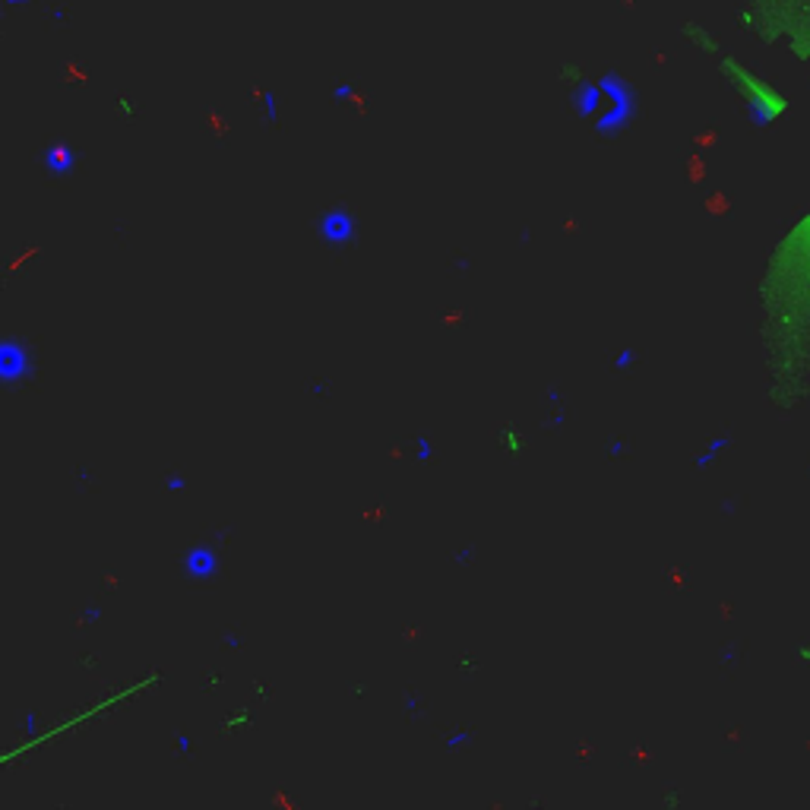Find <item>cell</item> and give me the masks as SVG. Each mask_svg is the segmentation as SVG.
<instances>
[{"mask_svg":"<svg viewBox=\"0 0 810 810\" xmlns=\"http://www.w3.org/2000/svg\"><path fill=\"white\" fill-rule=\"evenodd\" d=\"M599 83L605 92V105L592 121V134L601 139H617L621 134H627L639 117V89L621 70H601Z\"/></svg>","mask_w":810,"mask_h":810,"instance_id":"277c9868","label":"cell"},{"mask_svg":"<svg viewBox=\"0 0 810 810\" xmlns=\"http://www.w3.org/2000/svg\"><path fill=\"white\" fill-rule=\"evenodd\" d=\"M794 661H798V665H810V643L794 646Z\"/></svg>","mask_w":810,"mask_h":810,"instance_id":"2e32d148","label":"cell"},{"mask_svg":"<svg viewBox=\"0 0 810 810\" xmlns=\"http://www.w3.org/2000/svg\"><path fill=\"white\" fill-rule=\"evenodd\" d=\"M41 165H45V171H51V174H67L70 168L76 165V152L64 143H51L48 149L41 152Z\"/></svg>","mask_w":810,"mask_h":810,"instance_id":"9c48e42d","label":"cell"},{"mask_svg":"<svg viewBox=\"0 0 810 810\" xmlns=\"http://www.w3.org/2000/svg\"><path fill=\"white\" fill-rule=\"evenodd\" d=\"M557 83L564 86L566 101H570V111L579 117V121L592 124L599 117L601 105H605V92H601L599 73H589L579 61H564L557 67Z\"/></svg>","mask_w":810,"mask_h":810,"instance_id":"5b68a950","label":"cell"},{"mask_svg":"<svg viewBox=\"0 0 810 810\" xmlns=\"http://www.w3.org/2000/svg\"><path fill=\"white\" fill-rule=\"evenodd\" d=\"M681 41L694 51V54L709 57V61H716V57L725 54L721 35L709 23H703V19H687V23H681Z\"/></svg>","mask_w":810,"mask_h":810,"instance_id":"52a82bcc","label":"cell"},{"mask_svg":"<svg viewBox=\"0 0 810 810\" xmlns=\"http://www.w3.org/2000/svg\"><path fill=\"white\" fill-rule=\"evenodd\" d=\"M734 23L756 45L785 51L810 73V0H738Z\"/></svg>","mask_w":810,"mask_h":810,"instance_id":"7a4b0ae2","label":"cell"},{"mask_svg":"<svg viewBox=\"0 0 810 810\" xmlns=\"http://www.w3.org/2000/svg\"><path fill=\"white\" fill-rule=\"evenodd\" d=\"M0 374H4L6 386H16V383H26L32 377V351H29L26 342H4L0 349Z\"/></svg>","mask_w":810,"mask_h":810,"instance_id":"ba28073f","label":"cell"},{"mask_svg":"<svg viewBox=\"0 0 810 810\" xmlns=\"http://www.w3.org/2000/svg\"><path fill=\"white\" fill-rule=\"evenodd\" d=\"M716 70L721 83L728 86V92L738 99L744 114L756 124V127H779L791 114V95L772 76H766L760 67H754L750 61H744L741 54L725 51L716 57Z\"/></svg>","mask_w":810,"mask_h":810,"instance_id":"3957f363","label":"cell"},{"mask_svg":"<svg viewBox=\"0 0 810 810\" xmlns=\"http://www.w3.org/2000/svg\"><path fill=\"white\" fill-rule=\"evenodd\" d=\"M260 108H263V121L266 124H276L279 121V99L272 92H263L260 95Z\"/></svg>","mask_w":810,"mask_h":810,"instance_id":"5bb4252c","label":"cell"},{"mask_svg":"<svg viewBox=\"0 0 810 810\" xmlns=\"http://www.w3.org/2000/svg\"><path fill=\"white\" fill-rule=\"evenodd\" d=\"M728 450H731V437H728V434H719V437H712L709 444H706V450L696 456V466H699V469L712 466V462H719Z\"/></svg>","mask_w":810,"mask_h":810,"instance_id":"7c38bea8","label":"cell"},{"mask_svg":"<svg viewBox=\"0 0 810 810\" xmlns=\"http://www.w3.org/2000/svg\"><path fill=\"white\" fill-rule=\"evenodd\" d=\"M29 4H32V0H4V10H6V13H16L19 6H29Z\"/></svg>","mask_w":810,"mask_h":810,"instance_id":"e0dca14e","label":"cell"},{"mask_svg":"<svg viewBox=\"0 0 810 810\" xmlns=\"http://www.w3.org/2000/svg\"><path fill=\"white\" fill-rule=\"evenodd\" d=\"M355 83H336L333 86V101H339V105H349V101H355Z\"/></svg>","mask_w":810,"mask_h":810,"instance_id":"9a60e30c","label":"cell"},{"mask_svg":"<svg viewBox=\"0 0 810 810\" xmlns=\"http://www.w3.org/2000/svg\"><path fill=\"white\" fill-rule=\"evenodd\" d=\"M216 554H212L206 544H200V548H194L187 554V573L190 576H196V579H209L212 573H216Z\"/></svg>","mask_w":810,"mask_h":810,"instance_id":"30bf717a","label":"cell"},{"mask_svg":"<svg viewBox=\"0 0 810 810\" xmlns=\"http://www.w3.org/2000/svg\"><path fill=\"white\" fill-rule=\"evenodd\" d=\"M316 231L326 244H349L355 241L358 234V219L351 209L345 206H333V209H323L320 212V222H316Z\"/></svg>","mask_w":810,"mask_h":810,"instance_id":"8992f818","label":"cell"},{"mask_svg":"<svg viewBox=\"0 0 810 810\" xmlns=\"http://www.w3.org/2000/svg\"><path fill=\"white\" fill-rule=\"evenodd\" d=\"M630 361H636V351L627 349V351H621V358H617V367H627Z\"/></svg>","mask_w":810,"mask_h":810,"instance_id":"d6986e66","label":"cell"},{"mask_svg":"<svg viewBox=\"0 0 810 810\" xmlns=\"http://www.w3.org/2000/svg\"><path fill=\"white\" fill-rule=\"evenodd\" d=\"M114 111H117V117L134 121V117L139 114V101L134 99V95H117V99H114Z\"/></svg>","mask_w":810,"mask_h":810,"instance_id":"4fadbf2b","label":"cell"},{"mask_svg":"<svg viewBox=\"0 0 810 810\" xmlns=\"http://www.w3.org/2000/svg\"><path fill=\"white\" fill-rule=\"evenodd\" d=\"M431 456V444H428V437H418V459H428Z\"/></svg>","mask_w":810,"mask_h":810,"instance_id":"ac0fdd59","label":"cell"},{"mask_svg":"<svg viewBox=\"0 0 810 810\" xmlns=\"http://www.w3.org/2000/svg\"><path fill=\"white\" fill-rule=\"evenodd\" d=\"M766 396L794 411L810 399V206L791 219L769 247L756 282Z\"/></svg>","mask_w":810,"mask_h":810,"instance_id":"6da1fadb","label":"cell"},{"mask_svg":"<svg viewBox=\"0 0 810 810\" xmlns=\"http://www.w3.org/2000/svg\"><path fill=\"white\" fill-rule=\"evenodd\" d=\"M497 440H500V450H504L506 456H513V459H519V456L526 453V437L519 434L516 424H504L500 434H497Z\"/></svg>","mask_w":810,"mask_h":810,"instance_id":"8fae6325","label":"cell"}]
</instances>
